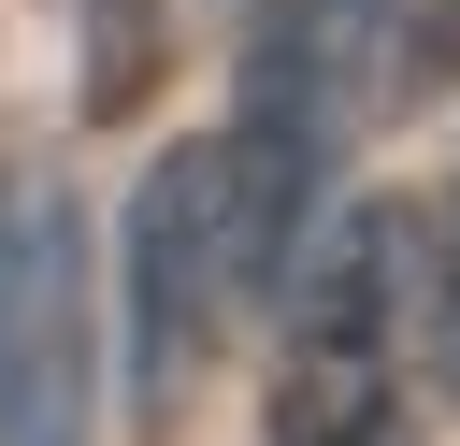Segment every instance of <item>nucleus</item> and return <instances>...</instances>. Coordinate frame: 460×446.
Here are the masks:
<instances>
[{"instance_id": "obj_2", "label": "nucleus", "mask_w": 460, "mask_h": 446, "mask_svg": "<svg viewBox=\"0 0 460 446\" xmlns=\"http://www.w3.org/2000/svg\"><path fill=\"white\" fill-rule=\"evenodd\" d=\"M402 273H417L402 201H359L288 259V345H273L259 446H388L402 432Z\"/></svg>"}, {"instance_id": "obj_7", "label": "nucleus", "mask_w": 460, "mask_h": 446, "mask_svg": "<svg viewBox=\"0 0 460 446\" xmlns=\"http://www.w3.org/2000/svg\"><path fill=\"white\" fill-rule=\"evenodd\" d=\"M431 374H446V403H460V187H446V216H431Z\"/></svg>"}, {"instance_id": "obj_6", "label": "nucleus", "mask_w": 460, "mask_h": 446, "mask_svg": "<svg viewBox=\"0 0 460 446\" xmlns=\"http://www.w3.org/2000/svg\"><path fill=\"white\" fill-rule=\"evenodd\" d=\"M374 86L388 101H446L460 86V0H374Z\"/></svg>"}, {"instance_id": "obj_4", "label": "nucleus", "mask_w": 460, "mask_h": 446, "mask_svg": "<svg viewBox=\"0 0 460 446\" xmlns=\"http://www.w3.org/2000/svg\"><path fill=\"white\" fill-rule=\"evenodd\" d=\"M129 360H144V388H187L201 360H216V331H230V302L259 288L244 273V230H230V173H216V129L201 144H172V158H144V187H129Z\"/></svg>"}, {"instance_id": "obj_5", "label": "nucleus", "mask_w": 460, "mask_h": 446, "mask_svg": "<svg viewBox=\"0 0 460 446\" xmlns=\"http://www.w3.org/2000/svg\"><path fill=\"white\" fill-rule=\"evenodd\" d=\"M187 43V0H86V115H144Z\"/></svg>"}, {"instance_id": "obj_1", "label": "nucleus", "mask_w": 460, "mask_h": 446, "mask_svg": "<svg viewBox=\"0 0 460 446\" xmlns=\"http://www.w3.org/2000/svg\"><path fill=\"white\" fill-rule=\"evenodd\" d=\"M359 86H374V0H259L244 14L216 173H230V230H244V273L259 288H288L331 173L359 144Z\"/></svg>"}, {"instance_id": "obj_3", "label": "nucleus", "mask_w": 460, "mask_h": 446, "mask_svg": "<svg viewBox=\"0 0 460 446\" xmlns=\"http://www.w3.org/2000/svg\"><path fill=\"white\" fill-rule=\"evenodd\" d=\"M101 432V317H86V201L58 173L0 187V446Z\"/></svg>"}]
</instances>
